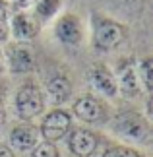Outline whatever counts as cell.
I'll use <instances>...</instances> for the list:
<instances>
[{"mask_svg":"<svg viewBox=\"0 0 153 157\" xmlns=\"http://www.w3.org/2000/svg\"><path fill=\"white\" fill-rule=\"evenodd\" d=\"M113 132L118 134L122 138H128L132 142H147L149 136H151V126H149V120L140 114L136 111H124V113H118L116 117L113 118Z\"/></svg>","mask_w":153,"mask_h":157,"instance_id":"1","label":"cell"},{"mask_svg":"<svg viewBox=\"0 0 153 157\" xmlns=\"http://www.w3.org/2000/svg\"><path fill=\"white\" fill-rule=\"evenodd\" d=\"M14 107L17 117L29 122L45 111V93L35 82H25L16 91Z\"/></svg>","mask_w":153,"mask_h":157,"instance_id":"2","label":"cell"},{"mask_svg":"<svg viewBox=\"0 0 153 157\" xmlns=\"http://www.w3.org/2000/svg\"><path fill=\"white\" fill-rule=\"evenodd\" d=\"M126 29L111 17H97L93 23V43L99 51H113L124 43Z\"/></svg>","mask_w":153,"mask_h":157,"instance_id":"3","label":"cell"},{"mask_svg":"<svg viewBox=\"0 0 153 157\" xmlns=\"http://www.w3.org/2000/svg\"><path fill=\"white\" fill-rule=\"evenodd\" d=\"M72 128V117L64 109H52L51 113L45 114L43 122L39 126V134L45 142H58L70 132Z\"/></svg>","mask_w":153,"mask_h":157,"instance_id":"4","label":"cell"},{"mask_svg":"<svg viewBox=\"0 0 153 157\" xmlns=\"http://www.w3.org/2000/svg\"><path fill=\"white\" fill-rule=\"evenodd\" d=\"M41 23L33 14L29 12H16L10 16V35L16 43H29L39 35Z\"/></svg>","mask_w":153,"mask_h":157,"instance_id":"5","label":"cell"},{"mask_svg":"<svg viewBox=\"0 0 153 157\" xmlns=\"http://www.w3.org/2000/svg\"><path fill=\"white\" fill-rule=\"evenodd\" d=\"M74 114L83 120V122H89V124H101L107 120V107L105 103L95 97V95H82V97L76 99L74 107H72Z\"/></svg>","mask_w":153,"mask_h":157,"instance_id":"6","label":"cell"},{"mask_svg":"<svg viewBox=\"0 0 153 157\" xmlns=\"http://www.w3.org/2000/svg\"><path fill=\"white\" fill-rule=\"evenodd\" d=\"M54 35L64 45H79L83 41V23L79 16L72 14V12L62 14L54 23Z\"/></svg>","mask_w":153,"mask_h":157,"instance_id":"7","label":"cell"},{"mask_svg":"<svg viewBox=\"0 0 153 157\" xmlns=\"http://www.w3.org/2000/svg\"><path fill=\"white\" fill-rule=\"evenodd\" d=\"M6 56V70L12 74H27L35 66V52L27 43H14L4 52Z\"/></svg>","mask_w":153,"mask_h":157,"instance_id":"8","label":"cell"},{"mask_svg":"<svg viewBox=\"0 0 153 157\" xmlns=\"http://www.w3.org/2000/svg\"><path fill=\"white\" fill-rule=\"evenodd\" d=\"M8 142H10V147L14 149V151L27 153L41 142L39 128L35 124H31V122L17 124V126H14V128L10 130Z\"/></svg>","mask_w":153,"mask_h":157,"instance_id":"9","label":"cell"},{"mask_svg":"<svg viewBox=\"0 0 153 157\" xmlns=\"http://www.w3.org/2000/svg\"><path fill=\"white\" fill-rule=\"evenodd\" d=\"M99 146V136L87 128H70L68 149L76 157H91Z\"/></svg>","mask_w":153,"mask_h":157,"instance_id":"10","label":"cell"},{"mask_svg":"<svg viewBox=\"0 0 153 157\" xmlns=\"http://www.w3.org/2000/svg\"><path fill=\"white\" fill-rule=\"evenodd\" d=\"M89 83L97 93L105 95V97H114L118 95V87H116V80H114V72H111V68L101 62L93 64L87 72Z\"/></svg>","mask_w":153,"mask_h":157,"instance_id":"11","label":"cell"},{"mask_svg":"<svg viewBox=\"0 0 153 157\" xmlns=\"http://www.w3.org/2000/svg\"><path fill=\"white\" fill-rule=\"evenodd\" d=\"M116 80V87H118V93L126 95V97H136L140 95V82H138V72H136V64L134 60H126V62L120 64L118 72L114 74Z\"/></svg>","mask_w":153,"mask_h":157,"instance_id":"12","label":"cell"},{"mask_svg":"<svg viewBox=\"0 0 153 157\" xmlns=\"http://www.w3.org/2000/svg\"><path fill=\"white\" fill-rule=\"evenodd\" d=\"M47 97L52 105H64L72 97V82L68 76L56 74L47 82Z\"/></svg>","mask_w":153,"mask_h":157,"instance_id":"13","label":"cell"},{"mask_svg":"<svg viewBox=\"0 0 153 157\" xmlns=\"http://www.w3.org/2000/svg\"><path fill=\"white\" fill-rule=\"evenodd\" d=\"M62 0H35L33 2V16L41 21H47L58 14Z\"/></svg>","mask_w":153,"mask_h":157,"instance_id":"14","label":"cell"},{"mask_svg":"<svg viewBox=\"0 0 153 157\" xmlns=\"http://www.w3.org/2000/svg\"><path fill=\"white\" fill-rule=\"evenodd\" d=\"M136 72H138L140 89H143L145 93H151V87H153V58L151 56L142 58L136 66Z\"/></svg>","mask_w":153,"mask_h":157,"instance_id":"15","label":"cell"},{"mask_svg":"<svg viewBox=\"0 0 153 157\" xmlns=\"http://www.w3.org/2000/svg\"><path fill=\"white\" fill-rule=\"evenodd\" d=\"M10 0H0V43H6L10 39Z\"/></svg>","mask_w":153,"mask_h":157,"instance_id":"16","label":"cell"},{"mask_svg":"<svg viewBox=\"0 0 153 157\" xmlns=\"http://www.w3.org/2000/svg\"><path fill=\"white\" fill-rule=\"evenodd\" d=\"M101 157H145L142 151L134 149L130 146H122V144H116V146H111L103 151Z\"/></svg>","mask_w":153,"mask_h":157,"instance_id":"17","label":"cell"},{"mask_svg":"<svg viewBox=\"0 0 153 157\" xmlns=\"http://www.w3.org/2000/svg\"><path fill=\"white\" fill-rule=\"evenodd\" d=\"M31 157H60V155H58V149L52 142L43 140L31 149Z\"/></svg>","mask_w":153,"mask_h":157,"instance_id":"18","label":"cell"},{"mask_svg":"<svg viewBox=\"0 0 153 157\" xmlns=\"http://www.w3.org/2000/svg\"><path fill=\"white\" fill-rule=\"evenodd\" d=\"M0 157H16L14 155V149L6 144H0Z\"/></svg>","mask_w":153,"mask_h":157,"instance_id":"19","label":"cell"},{"mask_svg":"<svg viewBox=\"0 0 153 157\" xmlns=\"http://www.w3.org/2000/svg\"><path fill=\"white\" fill-rule=\"evenodd\" d=\"M6 72V56H4V51L0 49V76Z\"/></svg>","mask_w":153,"mask_h":157,"instance_id":"20","label":"cell"},{"mask_svg":"<svg viewBox=\"0 0 153 157\" xmlns=\"http://www.w3.org/2000/svg\"><path fill=\"white\" fill-rule=\"evenodd\" d=\"M4 120H6V109L2 105V101H0V126L4 124Z\"/></svg>","mask_w":153,"mask_h":157,"instance_id":"21","label":"cell"},{"mask_svg":"<svg viewBox=\"0 0 153 157\" xmlns=\"http://www.w3.org/2000/svg\"><path fill=\"white\" fill-rule=\"evenodd\" d=\"M14 2H25V0H14Z\"/></svg>","mask_w":153,"mask_h":157,"instance_id":"22","label":"cell"}]
</instances>
